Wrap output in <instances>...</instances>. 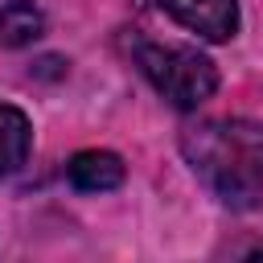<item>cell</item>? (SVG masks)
Here are the masks:
<instances>
[{"mask_svg": "<svg viewBox=\"0 0 263 263\" xmlns=\"http://www.w3.org/2000/svg\"><path fill=\"white\" fill-rule=\"evenodd\" d=\"M181 152L201 185L230 210L263 197V127L251 119H197L181 127Z\"/></svg>", "mask_w": 263, "mask_h": 263, "instance_id": "1", "label": "cell"}, {"mask_svg": "<svg viewBox=\"0 0 263 263\" xmlns=\"http://www.w3.org/2000/svg\"><path fill=\"white\" fill-rule=\"evenodd\" d=\"M132 58L140 74L181 111H197L218 90V66L193 49V45H160V41H136Z\"/></svg>", "mask_w": 263, "mask_h": 263, "instance_id": "2", "label": "cell"}, {"mask_svg": "<svg viewBox=\"0 0 263 263\" xmlns=\"http://www.w3.org/2000/svg\"><path fill=\"white\" fill-rule=\"evenodd\" d=\"M160 4L181 29L205 41H230L238 33V0H160Z\"/></svg>", "mask_w": 263, "mask_h": 263, "instance_id": "3", "label": "cell"}, {"mask_svg": "<svg viewBox=\"0 0 263 263\" xmlns=\"http://www.w3.org/2000/svg\"><path fill=\"white\" fill-rule=\"evenodd\" d=\"M66 177H70V185H74L78 193H107V189H119V185H123L127 168H123V160H119L115 152H107V148H82V152L70 156Z\"/></svg>", "mask_w": 263, "mask_h": 263, "instance_id": "4", "label": "cell"}, {"mask_svg": "<svg viewBox=\"0 0 263 263\" xmlns=\"http://www.w3.org/2000/svg\"><path fill=\"white\" fill-rule=\"evenodd\" d=\"M33 148V127L29 115L12 103H0V177H12Z\"/></svg>", "mask_w": 263, "mask_h": 263, "instance_id": "5", "label": "cell"}, {"mask_svg": "<svg viewBox=\"0 0 263 263\" xmlns=\"http://www.w3.org/2000/svg\"><path fill=\"white\" fill-rule=\"evenodd\" d=\"M41 33H45L41 4H33V0H4L0 4V45L21 49V45H33Z\"/></svg>", "mask_w": 263, "mask_h": 263, "instance_id": "6", "label": "cell"}, {"mask_svg": "<svg viewBox=\"0 0 263 263\" xmlns=\"http://www.w3.org/2000/svg\"><path fill=\"white\" fill-rule=\"evenodd\" d=\"M242 263H263V251H251V255H247Z\"/></svg>", "mask_w": 263, "mask_h": 263, "instance_id": "7", "label": "cell"}]
</instances>
